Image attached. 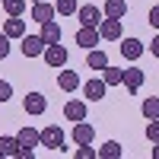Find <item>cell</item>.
Masks as SVG:
<instances>
[{"label":"cell","mask_w":159,"mask_h":159,"mask_svg":"<svg viewBox=\"0 0 159 159\" xmlns=\"http://www.w3.org/2000/svg\"><path fill=\"white\" fill-rule=\"evenodd\" d=\"M16 140H19V156H16V159H32V150L42 147V140H38V130H35V127H22L19 134H16Z\"/></svg>","instance_id":"cell-1"},{"label":"cell","mask_w":159,"mask_h":159,"mask_svg":"<svg viewBox=\"0 0 159 159\" xmlns=\"http://www.w3.org/2000/svg\"><path fill=\"white\" fill-rule=\"evenodd\" d=\"M38 140H42V147H48V150H64V127L48 124L45 130H38Z\"/></svg>","instance_id":"cell-2"},{"label":"cell","mask_w":159,"mask_h":159,"mask_svg":"<svg viewBox=\"0 0 159 159\" xmlns=\"http://www.w3.org/2000/svg\"><path fill=\"white\" fill-rule=\"evenodd\" d=\"M76 45L89 51V48H99L102 45V35H99V25H80V32H76Z\"/></svg>","instance_id":"cell-3"},{"label":"cell","mask_w":159,"mask_h":159,"mask_svg":"<svg viewBox=\"0 0 159 159\" xmlns=\"http://www.w3.org/2000/svg\"><path fill=\"white\" fill-rule=\"evenodd\" d=\"M99 35H102V42H121V35H124L121 19H108V16H102V22H99Z\"/></svg>","instance_id":"cell-4"},{"label":"cell","mask_w":159,"mask_h":159,"mask_svg":"<svg viewBox=\"0 0 159 159\" xmlns=\"http://www.w3.org/2000/svg\"><path fill=\"white\" fill-rule=\"evenodd\" d=\"M19 48H22L25 57H42L48 45L42 42V35H22V38H19Z\"/></svg>","instance_id":"cell-5"},{"label":"cell","mask_w":159,"mask_h":159,"mask_svg":"<svg viewBox=\"0 0 159 159\" xmlns=\"http://www.w3.org/2000/svg\"><path fill=\"white\" fill-rule=\"evenodd\" d=\"M45 108H48V99L42 96V92H29V96L22 99V111H25V115H32V118L45 115Z\"/></svg>","instance_id":"cell-6"},{"label":"cell","mask_w":159,"mask_h":159,"mask_svg":"<svg viewBox=\"0 0 159 159\" xmlns=\"http://www.w3.org/2000/svg\"><path fill=\"white\" fill-rule=\"evenodd\" d=\"M83 96H86L89 102H102L105 96H108V86H105V80H102V76L86 80V83H83Z\"/></svg>","instance_id":"cell-7"},{"label":"cell","mask_w":159,"mask_h":159,"mask_svg":"<svg viewBox=\"0 0 159 159\" xmlns=\"http://www.w3.org/2000/svg\"><path fill=\"white\" fill-rule=\"evenodd\" d=\"M143 51H147V45H143L140 38H124V42H121V57L130 61V64H137L143 57Z\"/></svg>","instance_id":"cell-8"},{"label":"cell","mask_w":159,"mask_h":159,"mask_svg":"<svg viewBox=\"0 0 159 159\" xmlns=\"http://www.w3.org/2000/svg\"><path fill=\"white\" fill-rule=\"evenodd\" d=\"M32 19L35 22H48V19H54L57 16V10H54V3H48V0H32Z\"/></svg>","instance_id":"cell-9"},{"label":"cell","mask_w":159,"mask_h":159,"mask_svg":"<svg viewBox=\"0 0 159 159\" xmlns=\"http://www.w3.org/2000/svg\"><path fill=\"white\" fill-rule=\"evenodd\" d=\"M42 57H45L48 67H64V64H67V48H64L61 42H57V45H48Z\"/></svg>","instance_id":"cell-10"},{"label":"cell","mask_w":159,"mask_h":159,"mask_svg":"<svg viewBox=\"0 0 159 159\" xmlns=\"http://www.w3.org/2000/svg\"><path fill=\"white\" fill-rule=\"evenodd\" d=\"M76 19H80V25H99L102 22V10L92 7V3H83V7H76Z\"/></svg>","instance_id":"cell-11"},{"label":"cell","mask_w":159,"mask_h":159,"mask_svg":"<svg viewBox=\"0 0 159 159\" xmlns=\"http://www.w3.org/2000/svg\"><path fill=\"white\" fill-rule=\"evenodd\" d=\"M143 80H147V73H143L140 67H127L124 76H121V86H127V92H137L143 86Z\"/></svg>","instance_id":"cell-12"},{"label":"cell","mask_w":159,"mask_h":159,"mask_svg":"<svg viewBox=\"0 0 159 159\" xmlns=\"http://www.w3.org/2000/svg\"><path fill=\"white\" fill-rule=\"evenodd\" d=\"M64 118L67 121H86V102H80V99H70V102H64Z\"/></svg>","instance_id":"cell-13"},{"label":"cell","mask_w":159,"mask_h":159,"mask_svg":"<svg viewBox=\"0 0 159 159\" xmlns=\"http://www.w3.org/2000/svg\"><path fill=\"white\" fill-rule=\"evenodd\" d=\"M38 25H42V29H38V35H42V42H45V45H57V42H61V35H64V32H61V25H57L54 19L38 22Z\"/></svg>","instance_id":"cell-14"},{"label":"cell","mask_w":159,"mask_h":159,"mask_svg":"<svg viewBox=\"0 0 159 159\" xmlns=\"http://www.w3.org/2000/svg\"><path fill=\"white\" fill-rule=\"evenodd\" d=\"M57 86H61L64 92H76L80 86H83V80H80L76 70H61V73H57Z\"/></svg>","instance_id":"cell-15"},{"label":"cell","mask_w":159,"mask_h":159,"mask_svg":"<svg viewBox=\"0 0 159 159\" xmlns=\"http://www.w3.org/2000/svg\"><path fill=\"white\" fill-rule=\"evenodd\" d=\"M102 16H108V19H124V16H127V0H105V3H102Z\"/></svg>","instance_id":"cell-16"},{"label":"cell","mask_w":159,"mask_h":159,"mask_svg":"<svg viewBox=\"0 0 159 159\" xmlns=\"http://www.w3.org/2000/svg\"><path fill=\"white\" fill-rule=\"evenodd\" d=\"M3 35L10 38V42H13V38H22V35H25V19H22V16H7Z\"/></svg>","instance_id":"cell-17"},{"label":"cell","mask_w":159,"mask_h":159,"mask_svg":"<svg viewBox=\"0 0 159 159\" xmlns=\"http://www.w3.org/2000/svg\"><path fill=\"white\" fill-rule=\"evenodd\" d=\"M70 137H73V143H92V140H96V127L86 124V121H76Z\"/></svg>","instance_id":"cell-18"},{"label":"cell","mask_w":159,"mask_h":159,"mask_svg":"<svg viewBox=\"0 0 159 159\" xmlns=\"http://www.w3.org/2000/svg\"><path fill=\"white\" fill-rule=\"evenodd\" d=\"M105 64H108V54H105L102 48H89V54H86V67H89V70H102Z\"/></svg>","instance_id":"cell-19"},{"label":"cell","mask_w":159,"mask_h":159,"mask_svg":"<svg viewBox=\"0 0 159 159\" xmlns=\"http://www.w3.org/2000/svg\"><path fill=\"white\" fill-rule=\"evenodd\" d=\"M121 76H124V70L121 67H111V64H105L102 67V80H105V86H121Z\"/></svg>","instance_id":"cell-20"},{"label":"cell","mask_w":159,"mask_h":159,"mask_svg":"<svg viewBox=\"0 0 159 159\" xmlns=\"http://www.w3.org/2000/svg\"><path fill=\"white\" fill-rule=\"evenodd\" d=\"M121 156H124V150H121L118 140H108V143L99 147V159H121Z\"/></svg>","instance_id":"cell-21"},{"label":"cell","mask_w":159,"mask_h":159,"mask_svg":"<svg viewBox=\"0 0 159 159\" xmlns=\"http://www.w3.org/2000/svg\"><path fill=\"white\" fill-rule=\"evenodd\" d=\"M140 115L147 118V121H153V118H159V96H147L140 105Z\"/></svg>","instance_id":"cell-22"},{"label":"cell","mask_w":159,"mask_h":159,"mask_svg":"<svg viewBox=\"0 0 159 159\" xmlns=\"http://www.w3.org/2000/svg\"><path fill=\"white\" fill-rule=\"evenodd\" d=\"M3 156H10V159L19 156V140L16 137H0V159Z\"/></svg>","instance_id":"cell-23"},{"label":"cell","mask_w":159,"mask_h":159,"mask_svg":"<svg viewBox=\"0 0 159 159\" xmlns=\"http://www.w3.org/2000/svg\"><path fill=\"white\" fill-rule=\"evenodd\" d=\"M57 16H76V0H54Z\"/></svg>","instance_id":"cell-24"},{"label":"cell","mask_w":159,"mask_h":159,"mask_svg":"<svg viewBox=\"0 0 159 159\" xmlns=\"http://www.w3.org/2000/svg\"><path fill=\"white\" fill-rule=\"evenodd\" d=\"M76 159H99V150L92 147V143H76Z\"/></svg>","instance_id":"cell-25"},{"label":"cell","mask_w":159,"mask_h":159,"mask_svg":"<svg viewBox=\"0 0 159 159\" xmlns=\"http://www.w3.org/2000/svg\"><path fill=\"white\" fill-rule=\"evenodd\" d=\"M3 10H7V16H22L25 13V0H3Z\"/></svg>","instance_id":"cell-26"},{"label":"cell","mask_w":159,"mask_h":159,"mask_svg":"<svg viewBox=\"0 0 159 159\" xmlns=\"http://www.w3.org/2000/svg\"><path fill=\"white\" fill-rule=\"evenodd\" d=\"M147 140H150V143H159V118L147 121Z\"/></svg>","instance_id":"cell-27"},{"label":"cell","mask_w":159,"mask_h":159,"mask_svg":"<svg viewBox=\"0 0 159 159\" xmlns=\"http://www.w3.org/2000/svg\"><path fill=\"white\" fill-rule=\"evenodd\" d=\"M10 99H13V86L7 83V80H0V105L10 102Z\"/></svg>","instance_id":"cell-28"},{"label":"cell","mask_w":159,"mask_h":159,"mask_svg":"<svg viewBox=\"0 0 159 159\" xmlns=\"http://www.w3.org/2000/svg\"><path fill=\"white\" fill-rule=\"evenodd\" d=\"M7 54H10V38H7L3 32H0V61H3Z\"/></svg>","instance_id":"cell-29"},{"label":"cell","mask_w":159,"mask_h":159,"mask_svg":"<svg viewBox=\"0 0 159 159\" xmlns=\"http://www.w3.org/2000/svg\"><path fill=\"white\" fill-rule=\"evenodd\" d=\"M147 19H150V25H153V29H159V3L150 10V16H147Z\"/></svg>","instance_id":"cell-30"},{"label":"cell","mask_w":159,"mask_h":159,"mask_svg":"<svg viewBox=\"0 0 159 159\" xmlns=\"http://www.w3.org/2000/svg\"><path fill=\"white\" fill-rule=\"evenodd\" d=\"M147 51H150V54H153V57H159V35L153 38V42H150V45H147Z\"/></svg>","instance_id":"cell-31"},{"label":"cell","mask_w":159,"mask_h":159,"mask_svg":"<svg viewBox=\"0 0 159 159\" xmlns=\"http://www.w3.org/2000/svg\"><path fill=\"white\" fill-rule=\"evenodd\" d=\"M153 159H159V143H153Z\"/></svg>","instance_id":"cell-32"},{"label":"cell","mask_w":159,"mask_h":159,"mask_svg":"<svg viewBox=\"0 0 159 159\" xmlns=\"http://www.w3.org/2000/svg\"><path fill=\"white\" fill-rule=\"evenodd\" d=\"M0 3H3V0H0Z\"/></svg>","instance_id":"cell-33"}]
</instances>
